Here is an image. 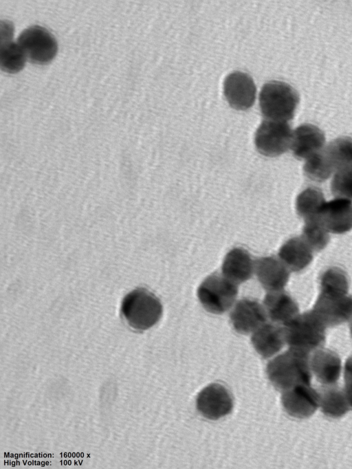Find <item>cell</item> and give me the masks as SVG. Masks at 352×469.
Listing matches in <instances>:
<instances>
[{"label": "cell", "mask_w": 352, "mask_h": 469, "mask_svg": "<svg viewBox=\"0 0 352 469\" xmlns=\"http://www.w3.org/2000/svg\"><path fill=\"white\" fill-rule=\"evenodd\" d=\"M320 292L329 294H347L349 281L346 272L338 267L325 270L320 278Z\"/></svg>", "instance_id": "d4e9b609"}, {"label": "cell", "mask_w": 352, "mask_h": 469, "mask_svg": "<svg viewBox=\"0 0 352 469\" xmlns=\"http://www.w3.org/2000/svg\"><path fill=\"white\" fill-rule=\"evenodd\" d=\"M221 270L226 278L239 284L252 277L254 262L246 250L235 248L226 254Z\"/></svg>", "instance_id": "d6986e66"}, {"label": "cell", "mask_w": 352, "mask_h": 469, "mask_svg": "<svg viewBox=\"0 0 352 469\" xmlns=\"http://www.w3.org/2000/svg\"><path fill=\"white\" fill-rule=\"evenodd\" d=\"M318 218L330 232L343 234L349 232L352 229V202L340 197L326 202Z\"/></svg>", "instance_id": "7c38bea8"}, {"label": "cell", "mask_w": 352, "mask_h": 469, "mask_svg": "<svg viewBox=\"0 0 352 469\" xmlns=\"http://www.w3.org/2000/svg\"><path fill=\"white\" fill-rule=\"evenodd\" d=\"M325 142L323 131L311 124H303L292 133L290 148L295 157L307 159L322 150Z\"/></svg>", "instance_id": "9a60e30c"}, {"label": "cell", "mask_w": 352, "mask_h": 469, "mask_svg": "<svg viewBox=\"0 0 352 469\" xmlns=\"http://www.w3.org/2000/svg\"><path fill=\"white\" fill-rule=\"evenodd\" d=\"M319 405L322 413L327 417L338 418L345 415L349 409V404L344 391L338 386L324 385L318 390Z\"/></svg>", "instance_id": "7402d4cb"}, {"label": "cell", "mask_w": 352, "mask_h": 469, "mask_svg": "<svg viewBox=\"0 0 352 469\" xmlns=\"http://www.w3.org/2000/svg\"><path fill=\"white\" fill-rule=\"evenodd\" d=\"M263 304L267 316L274 323L284 325L299 313L296 302L283 290L267 293Z\"/></svg>", "instance_id": "ac0fdd59"}, {"label": "cell", "mask_w": 352, "mask_h": 469, "mask_svg": "<svg viewBox=\"0 0 352 469\" xmlns=\"http://www.w3.org/2000/svg\"><path fill=\"white\" fill-rule=\"evenodd\" d=\"M267 316L265 309L258 301L243 298L235 305L230 320L237 332L248 334L263 325Z\"/></svg>", "instance_id": "4fadbf2b"}, {"label": "cell", "mask_w": 352, "mask_h": 469, "mask_svg": "<svg viewBox=\"0 0 352 469\" xmlns=\"http://www.w3.org/2000/svg\"><path fill=\"white\" fill-rule=\"evenodd\" d=\"M267 374L278 390L284 391L299 384H311L309 353L290 348L270 360Z\"/></svg>", "instance_id": "6da1fadb"}, {"label": "cell", "mask_w": 352, "mask_h": 469, "mask_svg": "<svg viewBox=\"0 0 352 469\" xmlns=\"http://www.w3.org/2000/svg\"><path fill=\"white\" fill-rule=\"evenodd\" d=\"M312 311L326 327L342 324L352 318V297L320 292Z\"/></svg>", "instance_id": "ba28073f"}, {"label": "cell", "mask_w": 352, "mask_h": 469, "mask_svg": "<svg viewBox=\"0 0 352 469\" xmlns=\"http://www.w3.org/2000/svg\"><path fill=\"white\" fill-rule=\"evenodd\" d=\"M292 131L287 122L265 120L256 130L254 143L261 154L275 157L290 147Z\"/></svg>", "instance_id": "52a82bcc"}, {"label": "cell", "mask_w": 352, "mask_h": 469, "mask_svg": "<svg viewBox=\"0 0 352 469\" xmlns=\"http://www.w3.org/2000/svg\"><path fill=\"white\" fill-rule=\"evenodd\" d=\"M310 367L317 380L324 385L334 384L340 376L342 366L334 351L319 348L309 356Z\"/></svg>", "instance_id": "2e32d148"}, {"label": "cell", "mask_w": 352, "mask_h": 469, "mask_svg": "<svg viewBox=\"0 0 352 469\" xmlns=\"http://www.w3.org/2000/svg\"><path fill=\"white\" fill-rule=\"evenodd\" d=\"M27 58L35 64L45 65L56 56L58 44L54 36L45 28L34 25L25 29L17 41Z\"/></svg>", "instance_id": "8992f818"}, {"label": "cell", "mask_w": 352, "mask_h": 469, "mask_svg": "<svg viewBox=\"0 0 352 469\" xmlns=\"http://www.w3.org/2000/svg\"><path fill=\"white\" fill-rule=\"evenodd\" d=\"M331 189L336 197L352 199V166L336 171L331 181Z\"/></svg>", "instance_id": "83f0119b"}, {"label": "cell", "mask_w": 352, "mask_h": 469, "mask_svg": "<svg viewBox=\"0 0 352 469\" xmlns=\"http://www.w3.org/2000/svg\"><path fill=\"white\" fill-rule=\"evenodd\" d=\"M299 95L289 84L270 81L263 85L259 94V106L267 120L287 122L293 118Z\"/></svg>", "instance_id": "277c9868"}, {"label": "cell", "mask_w": 352, "mask_h": 469, "mask_svg": "<svg viewBox=\"0 0 352 469\" xmlns=\"http://www.w3.org/2000/svg\"><path fill=\"white\" fill-rule=\"evenodd\" d=\"M303 170L309 179L319 182L327 180L334 171L322 149L307 159Z\"/></svg>", "instance_id": "4316f807"}, {"label": "cell", "mask_w": 352, "mask_h": 469, "mask_svg": "<svg viewBox=\"0 0 352 469\" xmlns=\"http://www.w3.org/2000/svg\"><path fill=\"white\" fill-rule=\"evenodd\" d=\"M1 23L0 66L8 73H16L25 66L27 56L17 42L13 41V29L10 22Z\"/></svg>", "instance_id": "e0dca14e"}, {"label": "cell", "mask_w": 352, "mask_h": 469, "mask_svg": "<svg viewBox=\"0 0 352 469\" xmlns=\"http://www.w3.org/2000/svg\"><path fill=\"white\" fill-rule=\"evenodd\" d=\"M302 238L315 251L322 250L329 241V231L318 217L305 221Z\"/></svg>", "instance_id": "484cf974"}, {"label": "cell", "mask_w": 352, "mask_h": 469, "mask_svg": "<svg viewBox=\"0 0 352 469\" xmlns=\"http://www.w3.org/2000/svg\"><path fill=\"white\" fill-rule=\"evenodd\" d=\"M325 203L324 195L320 190L313 187L307 188L296 198V212L305 221L318 218Z\"/></svg>", "instance_id": "cb8c5ba5"}, {"label": "cell", "mask_w": 352, "mask_h": 469, "mask_svg": "<svg viewBox=\"0 0 352 469\" xmlns=\"http://www.w3.org/2000/svg\"><path fill=\"white\" fill-rule=\"evenodd\" d=\"M197 408L206 418L218 419L232 411L233 398L224 386L217 383L211 384L198 394Z\"/></svg>", "instance_id": "30bf717a"}, {"label": "cell", "mask_w": 352, "mask_h": 469, "mask_svg": "<svg viewBox=\"0 0 352 469\" xmlns=\"http://www.w3.org/2000/svg\"><path fill=\"white\" fill-rule=\"evenodd\" d=\"M345 393L349 404L352 408V356L349 357L344 365Z\"/></svg>", "instance_id": "f1b7e54d"}, {"label": "cell", "mask_w": 352, "mask_h": 469, "mask_svg": "<svg viewBox=\"0 0 352 469\" xmlns=\"http://www.w3.org/2000/svg\"><path fill=\"white\" fill-rule=\"evenodd\" d=\"M254 270L261 285L270 292L282 290L289 278L287 267L274 256L257 259L254 261Z\"/></svg>", "instance_id": "5bb4252c"}, {"label": "cell", "mask_w": 352, "mask_h": 469, "mask_svg": "<svg viewBox=\"0 0 352 469\" xmlns=\"http://www.w3.org/2000/svg\"><path fill=\"white\" fill-rule=\"evenodd\" d=\"M278 257L291 271L300 272L311 262L312 249L302 237H295L287 241L281 246Z\"/></svg>", "instance_id": "44dd1931"}, {"label": "cell", "mask_w": 352, "mask_h": 469, "mask_svg": "<svg viewBox=\"0 0 352 469\" xmlns=\"http://www.w3.org/2000/svg\"><path fill=\"white\" fill-rule=\"evenodd\" d=\"M349 328H350L351 336L352 338V318H351V320L350 324H349Z\"/></svg>", "instance_id": "f546056e"}, {"label": "cell", "mask_w": 352, "mask_h": 469, "mask_svg": "<svg viewBox=\"0 0 352 469\" xmlns=\"http://www.w3.org/2000/svg\"><path fill=\"white\" fill-rule=\"evenodd\" d=\"M223 91L231 107L246 110L254 102L256 88L253 79L248 74L236 71L226 76Z\"/></svg>", "instance_id": "8fae6325"}, {"label": "cell", "mask_w": 352, "mask_h": 469, "mask_svg": "<svg viewBox=\"0 0 352 469\" xmlns=\"http://www.w3.org/2000/svg\"><path fill=\"white\" fill-rule=\"evenodd\" d=\"M281 402L289 415L300 419L311 416L320 406L318 391L307 384H299L283 391Z\"/></svg>", "instance_id": "9c48e42d"}, {"label": "cell", "mask_w": 352, "mask_h": 469, "mask_svg": "<svg viewBox=\"0 0 352 469\" xmlns=\"http://www.w3.org/2000/svg\"><path fill=\"white\" fill-rule=\"evenodd\" d=\"M121 313L130 327L146 330L160 320L162 305L153 293L144 288H138L123 298Z\"/></svg>", "instance_id": "3957f363"}, {"label": "cell", "mask_w": 352, "mask_h": 469, "mask_svg": "<svg viewBox=\"0 0 352 469\" xmlns=\"http://www.w3.org/2000/svg\"><path fill=\"white\" fill-rule=\"evenodd\" d=\"M237 294L236 284L218 274L208 276L197 290L198 298L203 307L209 312L218 314L231 307Z\"/></svg>", "instance_id": "5b68a950"}, {"label": "cell", "mask_w": 352, "mask_h": 469, "mask_svg": "<svg viewBox=\"0 0 352 469\" xmlns=\"http://www.w3.org/2000/svg\"><path fill=\"white\" fill-rule=\"evenodd\" d=\"M322 151L334 171L352 166V138L341 137L331 141Z\"/></svg>", "instance_id": "603a6c76"}, {"label": "cell", "mask_w": 352, "mask_h": 469, "mask_svg": "<svg viewBox=\"0 0 352 469\" xmlns=\"http://www.w3.org/2000/svg\"><path fill=\"white\" fill-rule=\"evenodd\" d=\"M326 327L312 310L298 314L283 327L285 342L290 348L310 353L325 342Z\"/></svg>", "instance_id": "7a4b0ae2"}, {"label": "cell", "mask_w": 352, "mask_h": 469, "mask_svg": "<svg viewBox=\"0 0 352 469\" xmlns=\"http://www.w3.org/2000/svg\"><path fill=\"white\" fill-rule=\"evenodd\" d=\"M252 343L263 358H268L278 353L284 346L283 328L270 323H264L255 330Z\"/></svg>", "instance_id": "ffe728a7"}]
</instances>
